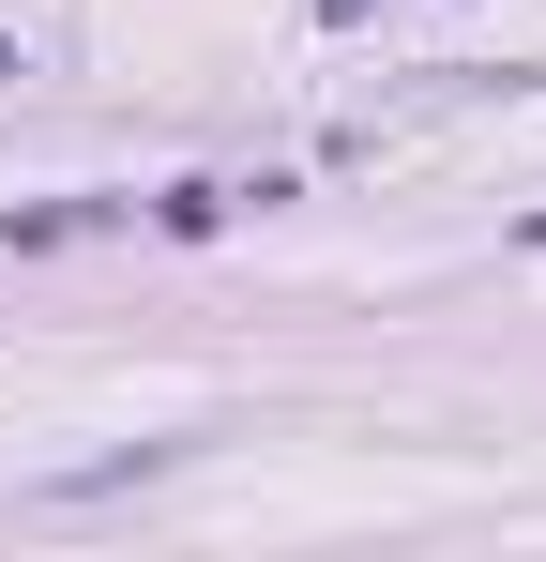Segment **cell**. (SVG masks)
<instances>
[{
	"mask_svg": "<svg viewBox=\"0 0 546 562\" xmlns=\"http://www.w3.org/2000/svg\"><path fill=\"white\" fill-rule=\"evenodd\" d=\"M0 77H31V61H15V46H0Z\"/></svg>",
	"mask_w": 546,
	"mask_h": 562,
	"instance_id": "cell-1",
	"label": "cell"
}]
</instances>
